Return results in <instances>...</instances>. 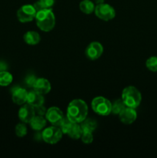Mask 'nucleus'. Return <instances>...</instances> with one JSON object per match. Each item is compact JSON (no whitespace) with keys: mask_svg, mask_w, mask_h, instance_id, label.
<instances>
[{"mask_svg":"<svg viewBox=\"0 0 157 158\" xmlns=\"http://www.w3.org/2000/svg\"><path fill=\"white\" fill-rule=\"evenodd\" d=\"M122 100L128 107L136 109L141 103L142 94L135 86H126L122 93Z\"/></svg>","mask_w":157,"mask_h":158,"instance_id":"7ed1b4c3","label":"nucleus"},{"mask_svg":"<svg viewBox=\"0 0 157 158\" xmlns=\"http://www.w3.org/2000/svg\"><path fill=\"white\" fill-rule=\"evenodd\" d=\"M94 2H95V4L98 5V4H102V3L105 2V0H94Z\"/></svg>","mask_w":157,"mask_h":158,"instance_id":"cd10ccee","label":"nucleus"},{"mask_svg":"<svg viewBox=\"0 0 157 158\" xmlns=\"http://www.w3.org/2000/svg\"><path fill=\"white\" fill-rule=\"evenodd\" d=\"M37 78L34 75H29L26 77V83L28 86L29 87L33 88L34 84L35 83V81H36Z\"/></svg>","mask_w":157,"mask_h":158,"instance_id":"a878e982","label":"nucleus"},{"mask_svg":"<svg viewBox=\"0 0 157 158\" xmlns=\"http://www.w3.org/2000/svg\"><path fill=\"white\" fill-rule=\"evenodd\" d=\"M94 12L97 18L103 21H110L115 17V9L109 4L105 2L96 5Z\"/></svg>","mask_w":157,"mask_h":158,"instance_id":"423d86ee","label":"nucleus"},{"mask_svg":"<svg viewBox=\"0 0 157 158\" xmlns=\"http://www.w3.org/2000/svg\"><path fill=\"white\" fill-rule=\"evenodd\" d=\"M126 107V106L125 105V103H123V101L121 100H115L114 103H112V110H111V114H115V115H119L125 108Z\"/></svg>","mask_w":157,"mask_h":158,"instance_id":"4be33fe9","label":"nucleus"},{"mask_svg":"<svg viewBox=\"0 0 157 158\" xmlns=\"http://www.w3.org/2000/svg\"><path fill=\"white\" fill-rule=\"evenodd\" d=\"M28 130L27 127H26L25 123H20L15 126V135L18 137H24L27 134Z\"/></svg>","mask_w":157,"mask_h":158,"instance_id":"5701e85b","label":"nucleus"},{"mask_svg":"<svg viewBox=\"0 0 157 158\" xmlns=\"http://www.w3.org/2000/svg\"><path fill=\"white\" fill-rule=\"evenodd\" d=\"M18 116L19 120L25 123H30L32 119L35 116V109L29 103L22 105L18 110Z\"/></svg>","mask_w":157,"mask_h":158,"instance_id":"9d476101","label":"nucleus"},{"mask_svg":"<svg viewBox=\"0 0 157 158\" xmlns=\"http://www.w3.org/2000/svg\"><path fill=\"white\" fill-rule=\"evenodd\" d=\"M45 117L48 122L54 126L59 127L65 118L63 112L57 106H51L46 110Z\"/></svg>","mask_w":157,"mask_h":158,"instance_id":"6e6552de","label":"nucleus"},{"mask_svg":"<svg viewBox=\"0 0 157 158\" xmlns=\"http://www.w3.org/2000/svg\"><path fill=\"white\" fill-rule=\"evenodd\" d=\"M82 134H83V129L81 127V125H80V123H72V124L69 127V131L66 133V134L73 140L79 139L81 137Z\"/></svg>","mask_w":157,"mask_h":158,"instance_id":"f3484780","label":"nucleus"},{"mask_svg":"<svg viewBox=\"0 0 157 158\" xmlns=\"http://www.w3.org/2000/svg\"><path fill=\"white\" fill-rule=\"evenodd\" d=\"M30 126L34 131H42L47 124V120L46 117L42 115H35L32 121L30 122Z\"/></svg>","mask_w":157,"mask_h":158,"instance_id":"2eb2a0df","label":"nucleus"},{"mask_svg":"<svg viewBox=\"0 0 157 158\" xmlns=\"http://www.w3.org/2000/svg\"><path fill=\"white\" fill-rule=\"evenodd\" d=\"M23 40L26 44L29 46H35L41 41V36L38 32L35 31H28L23 35Z\"/></svg>","mask_w":157,"mask_h":158,"instance_id":"dca6fc26","label":"nucleus"},{"mask_svg":"<svg viewBox=\"0 0 157 158\" xmlns=\"http://www.w3.org/2000/svg\"><path fill=\"white\" fill-rule=\"evenodd\" d=\"M146 66L152 72H157V56H151L147 59Z\"/></svg>","mask_w":157,"mask_h":158,"instance_id":"b1692460","label":"nucleus"},{"mask_svg":"<svg viewBox=\"0 0 157 158\" xmlns=\"http://www.w3.org/2000/svg\"><path fill=\"white\" fill-rule=\"evenodd\" d=\"M91 106L95 114L102 117L109 116L112 110V103L107 98L102 96L92 99Z\"/></svg>","mask_w":157,"mask_h":158,"instance_id":"20e7f679","label":"nucleus"},{"mask_svg":"<svg viewBox=\"0 0 157 158\" xmlns=\"http://www.w3.org/2000/svg\"><path fill=\"white\" fill-rule=\"evenodd\" d=\"M28 91L22 87H16L12 91V100L17 105L25 104L27 102Z\"/></svg>","mask_w":157,"mask_h":158,"instance_id":"f8f14e48","label":"nucleus"},{"mask_svg":"<svg viewBox=\"0 0 157 158\" xmlns=\"http://www.w3.org/2000/svg\"><path fill=\"white\" fill-rule=\"evenodd\" d=\"M13 77L8 71H0V86H7L12 83Z\"/></svg>","mask_w":157,"mask_h":158,"instance_id":"6ab92c4d","label":"nucleus"},{"mask_svg":"<svg viewBox=\"0 0 157 158\" xmlns=\"http://www.w3.org/2000/svg\"><path fill=\"white\" fill-rule=\"evenodd\" d=\"M63 133L59 127L52 126L44 128L42 132V138L49 144H55L62 138Z\"/></svg>","mask_w":157,"mask_h":158,"instance_id":"39448f33","label":"nucleus"},{"mask_svg":"<svg viewBox=\"0 0 157 158\" xmlns=\"http://www.w3.org/2000/svg\"><path fill=\"white\" fill-rule=\"evenodd\" d=\"M35 112H37L38 115H42V116H45L46 110H46V108L43 106V105L42 106H38V107L35 108Z\"/></svg>","mask_w":157,"mask_h":158,"instance_id":"bb28decb","label":"nucleus"},{"mask_svg":"<svg viewBox=\"0 0 157 158\" xmlns=\"http://www.w3.org/2000/svg\"><path fill=\"white\" fill-rule=\"evenodd\" d=\"M36 12L33 5H24L17 11V19L22 23H29L35 19Z\"/></svg>","mask_w":157,"mask_h":158,"instance_id":"0eeeda50","label":"nucleus"},{"mask_svg":"<svg viewBox=\"0 0 157 158\" xmlns=\"http://www.w3.org/2000/svg\"><path fill=\"white\" fill-rule=\"evenodd\" d=\"M88 113L89 107L87 103L81 99H75L68 105L66 117L73 123H81L86 119Z\"/></svg>","mask_w":157,"mask_h":158,"instance_id":"f257e3e1","label":"nucleus"},{"mask_svg":"<svg viewBox=\"0 0 157 158\" xmlns=\"http://www.w3.org/2000/svg\"><path fill=\"white\" fill-rule=\"evenodd\" d=\"M92 133L93 132H91V131H83V134H82L81 137H80L83 143H86V144H89V143H92L94 140L93 134Z\"/></svg>","mask_w":157,"mask_h":158,"instance_id":"393cba45","label":"nucleus"},{"mask_svg":"<svg viewBox=\"0 0 157 158\" xmlns=\"http://www.w3.org/2000/svg\"><path fill=\"white\" fill-rule=\"evenodd\" d=\"M52 86L47 79L46 78H37L35 83L33 86V89L38 92L42 95L48 94L51 91Z\"/></svg>","mask_w":157,"mask_h":158,"instance_id":"ddd939ff","label":"nucleus"},{"mask_svg":"<svg viewBox=\"0 0 157 158\" xmlns=\"http://www.w3.org/2000/svg\"><path fill=\"white\" fill-rule=\"evenodd\" d=\"M55 4V0H38L33 4L36 11L42 9H52Z\"/></svg>","mask_w":157,"mask_h":158,"instance_id":"aec40b11","label":"nucleus"},{"mask_svg":"<svg viewBox=\"0 0 157 158\" xmlns=\"http://www.w3.org/2000/svg\"><path fill=\"white\" fill-rule=\"evenodd\" d=\"M45 99L43 95L38 94L35 90L32 89V90L28 92V97H27V102L26 103L30 104L33 107L36 108L40 106H42L44 104Z\"/></svg>","mask_w":157,"mask_h":158,"instance_id":"4468645a","label":"nucleus"},{"mask_svg":"<svg viewBox=\"0 0 157 158\" xmlns=\"http://www.w3.org/2000/svg\"><path fill=\"white\" fill-rule=\"evenodd\" d=\"M118 116L120 121L127 125L133 123L137 119V113L135 109L128 106H126Z\"/></svg>","mask_w":157,"mask_h":158,"instance_id":"9b49d317","label":"nucleus"},{"mask_svg":"<svg viewBox=\"0 0 157 158\" xmlns=\"http://www.w3.org/2000/svg\"><path fill=\"white\" fill-rule=\"evenodd\" d=\"M95 7V4L91 0H83L79 3L80 10H81L82 12L86 14V15H89V14L94 12Z\"/></svg>","mask_w":157,"mask_h":158,"instance_id":"a211bd4d","label":"nucleus"},{"mask_svg":"<svg viewBox=\"0 0 157 158\" xmlns=\"http://www.w3.org/2000/svg\"><path fill=\"white\" fill-rule=\"evenodd\" d=\"M35 19L36 26L42 32H50L55 26V16L52 9H42L37 11Z\"/></svg>","mask_w":157,"mask_h":158,"instance_id":"f03ea898","label":"nucleus"},{"mask_svg":"<svg viewBox=\"0 0 157 158\" xmlns=\"http://www.w3.org/2000/svg\"><path fill=\"white\" fill-rule=\"evenodd\" d=\"M81 127L83 131H87L93 132L97 127V123L93 119H85L81 123Z\"/></svg>","mask_w":157,"mask_h":158,"instance_id":"412c9836","label":"nucleus"},{"mask_svg":"<svg viewBox=\"0 0 157 158\" xmlns=\"http://www.w3.org/2000/svg\"><path fill=\"white\" fill-rule=\"evenodd\" d=\"M103 51H104V49L101 43L99 42H92L86 47L85 54L89 60L93 61V60H98L102 56Z\"/></svg>","mask_w":157,"mask_h":158,"instance_id":"1a4fd4ad","label":"nucleus"}]
</instances>
